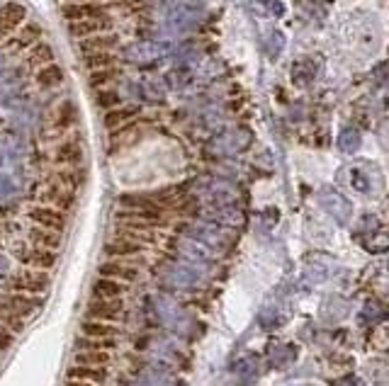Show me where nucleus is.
<instances>
[{"label":"nucleus","mask_w":389,"mask_h":386,"mask_svg":"<svg viewBox=\"0 0 389 386\" xmlns=\"http://www.w3.org/2000/svg\"><path fill=\"white\" fill-rule=\"evenodd\" d=\"M15 260H20L25 268L39 270V273H49L56 265V250H46V248L37 246H15L12 248Z\"/></svg>","instance_id":"f257e3e1"},{"label":"nucleus","mask_w":389,"mask_h":386,"mask_svg":"<svg viewBox=\"0 0 389 386\" xmlns=\"http://www.w3.org/2000/svg\"><path fill=\"white\" fill-rule=\"evenodd\" d=\"M27 219H30L35 226L49 228V231H66L69 226V212H61V209L46 207V204H35V207L27 209Z\"/></svg>","instance_id":"f03ea898"},{"label":"nucleus","mask_w":389,"mask_h":386,"mask_svg":"<svg viewBox=\"0 0 389 386\" xmlns=\"http://www.w3.org/2000/svg\"><path fill=\"white\" fill-rule=\"evenodd\" d=\"M85 316L90 321H105L115 323L125 316V304L122 299H90L88 306H85Z\"/></svg>","instance_id":"7ed1b4c3"},{"label":"nucleus","mask_w":389,"mask_h":386,"mask_svg":"<svg viewBox=\"0 0 389 386\" xmlns=\"http://www.w3.org/2000/svg\"><path fill=\"white\" fill-rule=\"evenodd\" d=\"M110 10V3H61V17L66 22H83L95 20V17H105Z\"/></svg>","instance_id":"20e7f679"},{"label":"nucleus","mask_w":389,"mask_h":386,"mask_svg":"<svg viewBox=\"0 0 389 386\" xmlns=\"http://www.w3.org/2000/svg\"><path fill=\"white\" fill-rule=\"evenodd\" d=\"M39 204L61 209V212H69V209L75 204V192L69 187H64V185L46 183L44 187L39 190Z\"/></svg>","instance_id":"39448f33"},{"label":"nucleus","mask_w":389,"mask_h":386,"mask_svg":"<svg viewBox=\"0 0 389 386\" xmlns=\"http://www.w3.org/2000/svg\"><path fill=\"white\" fill-rule=\"evenodd\" d=\"M27 22V8L22 3H6V6L0 8V37H10L17 35L22 25Z\"/></svg>","instance_id":"423d86ee"},{"label":"nucleus","mask_w":389,"mask_h":386,"mask_svg":"<svg viewBox=\"0 0 389 386\" xmlns=\"http://www.w3.org/2000/svg\"><path fill=\"white\" fill-rule=\"evenodd\" d=\"M10 287L15 292H25L30 297H37V294H44L46 287H49V275L39 273V270H30L25 275H15L10 279Z\"/></svg>","instance_id":"0eeeda50"},{"label":"nucleus","mask_w":389,"mask_h":386,"mask_svg":"<svg viewBox=\"0 0 389 386\" xmlns=\"http://www.w3.org/2000/svg\"><path fill=\"white\" fill-rule=\"evenodd\" d=\"M83 146H80V141L75 139H61L59 144H56L54 154H51V158H54V163L64 165V168H78L80 163H83Z\"/></svg>","instance_id":"6e6552de"},{"label":"nucleus","mask_w":389,"mask_h":386,"mask_svg":"<svg viewBox=\"0 0 389 386\" xmlns=\"http://www.w3.org/2000/svg\"><path fill=\"white\" fill-rule=\"evenodd\" d=\"M112 30V20L110 17H95V20H83V22H71L69 25V35L73 37L75 42L88 39V37L95 35H110Z\"/></svg>","instance_id":"1a4fd4ad"},{"label":"nucleus","mask_w":389,"mask_h":386,"mask_svg":"<svg viewBox=\"0 0 389 386\" xmlns=\"http://www.w3.org/2000/svg\"><path fill=\"white\" fill-rule=\"evenodd\" d=\"M98 273H100V277H110L125 284H132L139 279V270H136L134 265L125 263V260H105V263H100Z\"/></svg>","instance_id":"9d476101"},{"label":"nucleus","mask_w":389,"mask_h":386,"mask_svg":"<svg viewBox=\"0 0 389 386\" xmlns=\"http://www.w3.org/2000/svg\"><path fill=\"white\" fill-rule=\"evenodd\" d=\"M39 304H42V299L30 297V294H12V297L0 302V313H10V316L22 318L35 311V309H39Z\"/></svg>","instance_id":"9b49d317"},{"label":"nucleus","mask_w":389,"mask_h":386,"mask_svg":"<svg viewBox=\"0 0 389 386\" xmlns=\"http://www.w3.org/2000/svg\"><path fill=\"white\" fill-rule=\"evenodd\" d=\"M139 252H144V246L136 241H129V238H125V236H115L105 243L107 260H122V257L139 255Z\"/></svg>","instance_id":"f8f14e48"},{"label":"nucleus","mask_w":389,"mask_h":386,"mask_svg":"<svg viewBox=\"0 0 389 386\" xmlns=\"http://www.w3.org/2000/svg\"><path fill=\"white\" fill-rule=\"evenodd\" d=\"M42 37H44V30H42V25H37L35 20H27L25 25L17 30V35L12 37L10 49H27V51H30L32 46L37 44V42H42Z\"/></svg>","instance_id":"ddd939ff"},{"label":"nucleus","mask_w":389,"mask_h":386,"mask_svg":"<svg viewBox=\"0 0 389 386\" xmlns=\"http://www.w3.org/2000/svg\"><path fill=\"white\" fill-rule=\"evenodd\" d=\"M80 336L83 338H95V340H117L120 336V328L115 323H105V321H90L85 318L80 323Z\"/></svg>","instance_id":"4468645a"},{"label":"nucleus","mask_w":389,"mask_h":386,"mask_svg":"<svg viewBox=\"0 0 389 386\" xmlns=\"http://www.w3.org/2000/svg\"><path fill=\"white\" fill-rule=\"evenodd\" d=\"M69 379L75 381H88V384L102 386L107 381V367H88V365H71L66 371Z\"/></svg>","instance_id":"2eb2a0df"},{"label":"nucleus","mask_w":389,"mask_h":386,"mask_svg":"<svg viewBox=\"0 0 389 386\" xmlns=\"http://www.w3.org/2000/svg\"><path fill=\"white\" fill-rule=\"evenodd\" d=\"M115 46H120V39H117L115 35H95V37H88V39L75 42V49L83 56L98 54V51H112Z\"/></svg>","instance_id":"dca6fc26"},{"label":"nucleus","mask_w":389,"mask_h":386,"mask_svg":"<svg viewBox=\"0 0 389 386\" xmlns=\"http://www.w3.org/2000/svg\"><path fill=\"white\" fill-rule=\"evenodd\" d=\"M27 241L32 243V246L37 248H46V250H59L61 243H64V236L56 231H49V228H42V226H35L32 223V228L27 231Z\"/></svg>","instance_id":"f3484780"},{"label":"nucleus","mask_w":389,"mask_h":386,"mask_svg":"<svg viewBox=\"0 0 389 386\" xmlns=\"http://www.w3.org/2000/svg\"><path fill=\"white\" fill-rule=\"evenodd\" d=\"M127 289H129V284L125 282H117V279L110 277H98L90 292H93L95 299H122L127 294Z\"/></svg>","instance_id":"a211bd4d"},{"label":"nucleus","mask_w":389,"mask_h":386,"mask_svg":"<svg viewBox=\"0 0 389 386\" xmlns=\"http://www.w3.org/2000/svg\"><path fill=\"white\" fill-rule=\"evenodd\" d=\"M75 122H78V107H75L71 100H64V102L51 112V124H54L56 131H69Z\"/></svg>","instance_id":"6ab92c4d"},{"label":"nucleus","mask_w":389,"mask_h":386,"mask_svg":"<svg viewBox=\"0 0 389 386\" xmlns=\"http://www.w3.org/2000/svg\"><path fill=\"white\" fill-rule=\"evenodd\" d=\"M27 61H30V66H35L37 71L44 68V66L54 64V49H51L49 42H44V39L37 42V44L27 51Z\"/></svg>","instance_id":"aec40b11"},{"label":"nucleus","mask_w":389,"mask_h":386,"mask_svg":"<svg viewBox=\"0 0 389 386\" xmlns=\"http://www.w3.org/2000/svg\"><path fill=\"white\" fill-rule=\"evenodd\" d=\"M64 68H61L59 64H49L44 66V68L37 71V85L44 90H51V88H59L61 83H64Z\"/></svg>","instance_id":"412c9836"},{"label":"nucleus","mask_w":389,"mask_h":386,"mask_svg":"<svg viewBox=\"0 0 389 386\" xmlns=\"http://www.w3.org/2000/svg\"><path fill=\"white\" fill-rule=\"evenodd\" d=\"M112 360V352L107 350H75L73 365H88V367H107Z\"/></svg>","instance_id":"4be33fe9"},{"label":"nucleus","mask_w":389,"mask_h":386,"mask_svg":"<svg viewBox=\"0 0 389 386\" xmlns=\"http://www.w3.org/2000/svg\"><path fill=\"white\" fill-rule=\"evenodd\" d=\"M136 109L134 107H122V109H110V112L105 114V127L112 129V131H117L120 127H125V124H129L132 119H134Z\"/></svg>","instance_id":"5701e85b"},{"label":"nucleus","mask_w":389,"mask_h":386,"mask_svg":"<svg viewBox=\"0 0 389 386\" xmlns=\"http://www.w3.org/2000/svg\"><path fill=\"white\" fill-rule=\"evenodd\" d=\"M83 64L90 68V73H93V71H102V68H115L117 56H112L110 51H98V54H88V56H85Z\"/></svg>","instance_id":"b1692460"},{"label":"nucleus","mask_w":389,"mask_h":386,"mask_svg":"<svg viewBox=\"0 0 389 386\" xmlns=\"http://www.w3.org/2000/svg\"><path fill=\"white\" fill-rule=\"evenodd\" d=\"M117 75H120V71H117V68L93 71V73H90V78H88V83H90V88H93V90H102V88H107V85H110Z\"/></svg>","instance_id":"393cba45"},{"label":"nucleus","mask_w":389,"mask_h":386,"mask_svg":"<svg viewBox=\"0 0 389 386\" xmlns=\"http://www.w3.org/2000/svg\"><path fill=\"white\" fill-rule=\"evenodd\" d=\"M117 340H95V338H83L80 336L75 340V350H115Z\"/></svg>","instance_id":"a878e982"},{"label":"nucleus","mask_w":389,"mask_h":386,"mask_svg":"<svg viewBox=\"0 0 389 386\" xmlns=\"http://www.w3.org/2000/svg\"><path fill=\"white\" fill-rule=\"evenodd\" d=\"M120 102H122V98L117 93H112V90H98V95H95V104L102 107V109H107V112L115 109Z\"/></svg>","instance_id":"bb28decb"},{"label":"nucleus","mask_w":389,"mask_h":386,"mask_svg":"<svg viewBox=\"0 0 389 386\" xmlns=\"http://www.w3.org/2000/svg\"><path fill=\"white\" fill-rule=\"evenodd\" d=\"M12 342V336L8 328H0V350H6V347H10Z\"/></svg>","instance_id":"cd10ccee"},{"label":"nucleus","mask_w":389,"mask_h":386,"mask_svg":"<svg viewBox=\"0 0 389 386\" xmlns=\"http://www.w3.org/2000/svg\"><path fill=\"white\" fill-rule=\"evenodd\" d=\"M64 386H95V384H88V381H75V379H66Z\"/></svg>","instance_id":"c85d7f7f"},{"label":"nucleus","mask_w":389,"mask_h":386,"mask_svg":"<svg viewBox=\"0 0 389 386\" xmlns=\"http://www.w3.org/2000/svg\"><path fill=\"white\" fill-rule=\"evenodd\" d=\"M61 3H110V0H61Z\"/></svg>","instance_id":"c756f323"},{"label":"nucleus","mask_w":389,"mask_h":386,"mask_svg":"<svg viewBox=\"0 0 389 386\" xmlns=\"http://www.w3.org/2000/svg\"><path fill=\"white\" fill-rule=\"evenodd\" d=\"M8 273V257L6 255H0V275Z\"/></svg>","instance_id":"7c9ffc66"}]
</instances>
